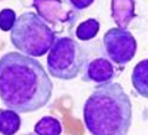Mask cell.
<instances>
[{
    "mask_svg": "<svg viewBox=\"0 0 148 135\" xmlns=\"http://www.w3.org/2000/svg\"><path fill=\"white\" fill-rule=\"evenodd\" d=\"M53 84L40 61L10 52L0 60L2 104L17 113H32L48 104Z\"/></svg>",
    "mask_w": 148,
    "mask_h": 135,
    "instance_id": "obj_1",
    "label": "cell"
},
{
    "mask_svg": "<svg viewBox=\"0 0 148 135\" xmlns=\"http://www.w3.org/2000/svg\"><path fill=\"white\" fill-rule=\"evenodd\" d=\"M133 105L119 83L95 87L84 104V123L91 135H127Z\"/></svg>",
    "mask_w": 148,
    "mask_h": 135,
    "instance_id": "obj_2",
    "label": "cell"
},
{
    "mask_svg": "<svg viewBox=\"0 0 148 135\" xmlns=\"http://www.w3.org/2000/svg\"><path fill=\"white\" fill-rule=\"evenodd\" d=\"M10 40L16 49L23 55L41 57L51 49L56 41V32L38 14L28 11L17 18Z\"/></svg>",
    "mask_w": 148,
    "mask_h": 135,
    "instance_id": "obj_3",
    "label": "cell"
},
{
    "mask_svg": "<svg viewBox=\"0 0 148 135\" xmlns=\"http://www.w3.org/2000/svg\"><path fill=\"white\" fill-rule=\"evenodd\" d=\"M86 65V52L74 38L56 39L47 56L48 73L58 79L70 81L79 75Z\"/></svg>",
    "mask_w": 148,
    "mask_h": 135,
    "instance_id": "obj_4",
    "label": "cell"
},
{
    "mask_svg": "<svg viewBox=\"0 0 148 135\" xmlns=\"http://www.w3.org/2000/svg\"><path fill=\"white\" fill-rule=\"evenodd\" d=\"M32 6L39 17L47 23L56 34L69 32L77 21V14L73 6L64 0H32Z\"/></svg>",
    "mask_w": 148,
    "mask_h": 135,
    "instance_id": "obj_5",
    "label": "cell"
},
{
    "mask_svg": "<svg viewBox=\"0 0 148 135\" xmlns=\"http://www.w3.org/2000/svg\"><path fill=\"white\" fill-rule=\"evenodd\" d=\"M103 45L106 55L119 66L133 60L137 52V41L133 34L123 28L107 30L103 38Z\"/></svg>",
    "mask_w": 148,
    "mask_h": 135,
    "instance_id": "obj_6",
    "label": "cell"
},
{
    "mask_svg": "<svg viewBox=\"0 0 148 135\" xmlns=\"http://www.w3.org/2000/svg\"><path fill=\"white\" fill-rule=\"evenodd\" d=\"M116 75V70L111 61L105 57H97L86 63L82 69V81L95 84L111 83Z\"/></svg>",
    "mask_w": 148,
    "mask_h": 135,
    "instance_id": "obj_7",
    "label": "cell"
},
{
    "mask_svg": "<svg viewBox=\"0 0 148 135\" xmlns=\"http://www.w3.org/2000/svg\"><path fill=\"white\" fill-rule=\"evenodd\" d=\"M111 18L118 28L127 29L136 18L135 0H111Z\"/></svg>",
    "mask_w": 148,
    "mask_h": 135,
    "instance_id": "obj_8",
    "label": "cell"
},
{
    "mask_svg": "<svg viewBox=\"0 0 148 135\" xmlns=\"http://www.w3.org/2000/svg\"><path fill=\"white\" fill-rule=\"evenodd\" d=\"M132 84L138 95L148 98V59L136 64L132 73Z\"/></svg>",
    "mask_w": 148,
    "mask_h": 135,
    "instance_id": "obj_9",
    "label": "cell"
},
{
    "mask_svg": "<svg viewBox=\"0 0 148 135\" xmlns=\"http://www.w3.org/2000/svg\"><path fill=\"white\" fill-rule=\"evenodd\" d=\"M21 120L19 113L14 110L0 111V131L2 135H16L20 129Z\"/></svg>",
    "mask_w": 148,
    "mask_h": 135,
    "instance_id": "obj_10",
    "label": "cell"
},
{
    "mask_svg": "<svg viewBox=\"0 0 148 135\" xmlns=\"http://www.w3.org/2000/svg\"><path fill=\"white\" fill-rule=\"evenodd\" d=\"M34 129L37 135H61L62 133L61 123L52 116H45L40 118Z\"/></svg>",
    "mask_w": 148,
    "mask_h": 135,
    "instance_id": "obj_11",
    "label": "cell"
},
{
    "mask_svg": "<svg viewBox=\"0 0 148 135\" xmlns=\"http://www.w3.org/2000/svg\"><path fill=\"white\" fill-rule=\"evenodd\" d=\"M100 29V23L95 18H89L78 25L76 29V36L82 41H88L97 36Z\"/></svg>",
    "mask_w": 148,
    "mask_h": 135,
    "instance_id": "obj_12",
    "label": "cell"
},
{
    "mask_svg": "<svg viewBox=\"0 0 148 135\" xmlns=\"http://www.w3.org/2000/svg\"><path fill=\"white\" fill-rule=\"evenodd\" d=\"M17 21V16L12 9H2L0 12V26L2 31L12 30Z\"/></svg>",
    "mask_w": 148,
    "mask_h": 135,
    "instance_id": "obj_13",
    "label": "cell"
},
{
    "mask_svg": "<svg viewBox=\"0 0 148 135\" xmlns=\"http://www.w3.org/2000/svg\"><path fill=\"white\" fill-rule=\"evenodd\" d=\"M95 0H68V2L73 6L75 10H84L86 8L90 7L94 3Z\"/></svg>",
    "mask_w": 148,
    "mask_h": 135,
    "instance_id": "obj_14",
    "label": "cell"
},
{
    "mask_svg": "<svg viewBox=\"0 0 148 135\" xmlns=\"http://www.w3.org/2000/svg\"><path fill=\"white\" fill-rule=\"evenodd\" d=\"M25 135H35V134H34V133H28V134H25ZM36 135H37V134H36Z\"/></svg>",
    "mask_w": 148,
    "mask_h": 135,
    "instance_id": "obj_15",
    "label": "cell"
}]
</instances>
